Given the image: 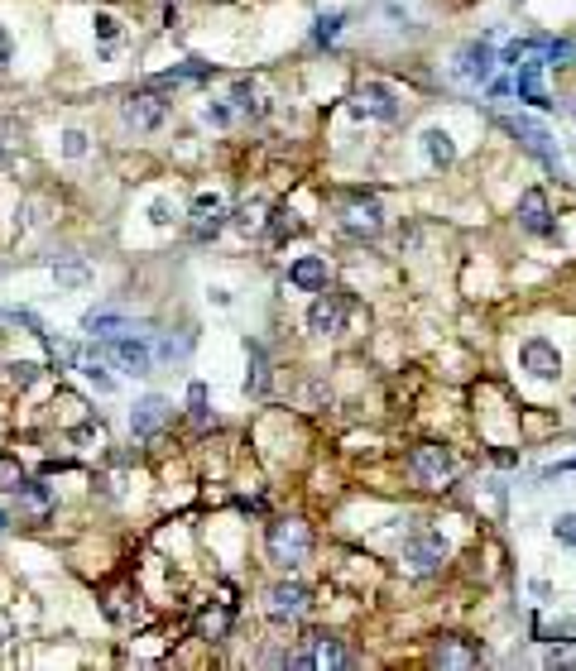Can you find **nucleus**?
<instances>
[{"label":"nucleus","instance_id":"obj_1","mask_svg":"<svg viewBox=\"0 0 576 671\" xmlns=\"http://www.w3.org/2000/svg\"><path fill=\"white\" fill-rule=\"evenodd\" d=\"M312 551V533L308 523H298V518H279V523H269V557L279 561V566H303Z\"/></svg>","mask_w":576,"mask_h":671},{"label":"nucleus","instance_id":"obj_2","mask_svg":"<svg viewBox=\"0 0 576 671\" xmlns=\"http://www.w3.org/2000/svg\"><path fill=\"white\" fill-rule=\"evenodd\" d=\"M408 475L418 480V485H428V489H442V485H452V475H456V461H452V451L438 441H422L408 451Z\"/></svg>","mask_w":576,"mask_h":671},{"label":"nucleus","instance_id":"obj_3","mask_svg":"<svg viewBox=\"0 0 576 671\" xmlns=\"http://www.w3.org/2000/svg\"><path fill=\"white\" fill-rule=\"evenodd\" d=\"M346 316H351V298H346V293L317 288V302L308 308V332L312 336H341V332H346Z\"/></svg>","mask_w":576,"mask_h":671},{"label":"nucleus","instance_id":"obj_4","mask_svg":"<svg viewBox=\"0 0 576 671\" xmlns=\"http://www.w3.org/2000/svg\"><path fill=\"white\" fill-rule=\"evenodd\" d=\"M446 537L438 533V527H414L408 533V542H404V561L414 566L418 575H428V571H438L442 561H446Z\"/></svg>","mask_w":576,"mask_h":671},{"label":"nucleus","instance_id":"obj_5","mask_svg":"<svg viewBox=\"0 0 576 671\" xmlns=\"http://www.w3.org/2000/svg\"><path fill=\"white\" fill-rule=\"evenodd\" d=\"M500 125L509 129V135L519 139V144H524V149H528V154H533V159H543L548 168H562V154H557V149H552V135H548V129L538 125V121H528V115H504Z\"/></svg>","mask_w":576,"mask_h":671},{"label":"nucleus","instance_id":"obj_6","mask_svg":"<svg viewBox=\"0 0 576 671\" xmlns=\"http://www.w3.org/2000/svg\"><path fill=\"white\" fill-rule=\"evenodd\" d=\"M351 115H360V121H398V97L384 82H366L351 97Z\"/></svg>","mask_w":576,"mask_h":671},{"label":"nucleus","instance_id":"obj_7","mask_svg":"<svg viewBox=\"0 0 576 671\" xmlns=\"http://www.w3.org/2000/svg\"><path fill=\"white\" fill-rule=\"evenodd\" d=\"M341 230L346 235H360V240H375V235L384 230V211L375 197H351L346 207H341Z\"/></svg>","mask_w":576,"mask_h":671},{"label":"nucleus","instance_id":"obj_8","mask_svg":"<svg viewBox=\"0 0 576 671\" xmlns=\"http://www.w3.org/2000/svg\"><path fill=\"white\" fill-rule=\"evenodd\" d=\"M163 115H169V101H163L159 91H130V97L121 101V121L130 129H159Z\"/></svg>","mask_w":576,"mask_h":671},{"label":"nucleus","instance_id":"obj_9","mask_svg":"<svg viewBox=\"0 0 576 671\" xmlns=\"http://www.w3.org/2000/svg\"><path fill=\"white\" fill-rule=\"evenodd\" d=\"M519 364L528 374H533L538 384H552L562 374V355H557V346L543 336H533V340H524V350H519Z\"/></svg>","mask_w":576,"mask_h":671},{"label":"nucleus","instance_id":"obj_10","mask_svg":"<svg viewBox=\"0 0 576 671\" xmlns=\"http://www.w3.org/2000/svg\"><path fill=\"white\" fill-rule=\"evenodd\" d=\"M101 360H115L125 374H149V364H154V355H149V346L139 336H111V346L101 350Z\"/></svg>","mask_w":576,"mask_h":671},{"label":"nucleus","instance_id":"obj_11","mask_svg":"<svg viewBox=\"0 0 576 671\" xmlns=\"http://www.w3.org/2000/svg\"><path fill=\"white\" fill-rule=\"evenodd\" d=\"M490 73H495V49H490V39H476L456 53V77L462 82L480 87V82H490Z\"/></svg>","mask_w":576,"mask_h":671},{"label":"nucleus","instance_id":"obj_12","mask_svg":"<svg viewBox=\"0 0 576 671\" xmlns=\"http://www.w3.org/2000/svg\"><path fill=\"white\" fill-rule=\"evenodd\" d=\"M226 221H231V211H226V197H221V192H202L193 202V235H197V240H211Z\"/></svg>","mask_w":576,"mask_h":671},{"label":"nucleus","instance_id":"obj_13","mask_svg":"<svg viewBox=\"0 0 576 671\" xmlns=\"http://www.w3.org/2000/svg\"><path fill=\"white\" fill-rule=\"evenodd\" d=\"M264 609H269V619H274V623H288V619H298L303 609H308V590H303L298 581H279L274 590H269Z\"/></svg>","mask_w":576,"mask_h":671},{"label":"nucleus","instance_id":"obj_14","mask_svg":"<svg viewBox=\"0 0 576 671\" xmlns=\"http://www.w3.org/2000/svg\"><path fill=\"white\" fill-rule=\"evenodd\" d=\"M519 226L528 235H548L552 230V211H548V197L538 192V187H528V192L519 197Z\"/></svg>","mask_w":576,"mask_h":671},{"label":"nucleus","instance_id":"obj_15","mask_svg":"<svg viewBox=\"0 0 576 671\" xmlns=\"http://www.w3.org/2000/svg\"><path fill=\"white\" fill-rule=\"evenodd\" d=\"M231 619H236V609H231V605H207L202 614H197V638H202V643H221L231 633Z\"/></svg>","mask_w":576,"mask_h":671},{"label":"nucleus","instance_id":"obj_16","mask_svg":"<svg viewBox=\"0 0 576 671\" xmlns=\"http://www.w3.org/2000/svg\"><path fill=\"white\" fill-rule=\"evenodd\" d=\"M163 422H169V403H163V398H145V403L130 413V432L135 437H154Z\"/></svg>","mask_w":576,"mask_h":671},{"label":"nucleus","instance_id":"obj_17","mask_svg":"<svg viewBox=\"0 0 576 671\" xmlns=\"http://www.w3.org/2000/svg\"><path fill=\"white\" fill-rule=\"evenodd\" d=\"M293 667H303V671L308 667H351V652L336 638H317V647L308 657H293Z\"/></svg>","mask_w":576,"mask_h":671},{"label":"nucleus","instance_id":"obj_18","mask_svg":"<svg viewBox=\"0 0 576 671\" xmlns=\"http://www.w3.org/2000/svg\"><path fill=\"white\" fill-rule=\"evenodd\" d=\"M288 284L293 288H303V293H317V288H327V264L317 254H303L298 264L288 269Z\"/></svg>","mask_w":576,"mask_h":671},{"label":"nucleus","instance_id":"obj_19","mask_svg":"<svg viewBox=\"0 0 576 671\" xmlns=\"http://www.w3.org/2000/svg\"><path fill=\"white\" fill-rule=\"evenodd\" d=\"M231 226H236L241 235H260L269 226V207L260 202V197H250V202H241L236 211H231Z\"/></svg>","mask_w":576,"mask_h":671},{"label":"nucleus","instance_id":"obj_20","mask_svg":"<svg viewBox=\"0 0 576 671\" xmlns=\"http://www.w3.org/2000/svg\"><path fill=\"white\" fill-rule=\"evenodd\" d=\"M422 154H428L438 168H446V163L456 159V144H452V135L446 129H422Z\"/></svg>","mask_w":576,"mask_h":671},{"label":"nucleus","instance_id":"obj_21","mask_svg":"<svg viewBox=\"0 0 576 671\" xmlns=\"http://www.w3.org/2000/svg\"><path fill=\"white\" fill-rule=\"evenodd\" d=\"M438 662H442V667H471V662H476V647H466V643L452 633V638L438 643Z\"/></svg>","mask_w":576,"mask_h":671},{"label":"nucleus","instance_id":"obj_22","mask_svg":"<svg viewBox=\"0 0 576 671\" xmlns=\"http://www.w3.org/2000/svg\"><path fill=\"white\" fill-rule=\"evenodd\" d=\"M106 614H111L115 623H135L139 619V595L135 590H115L111 599H106Z\"/></svg>","mask_w":576,"mask_h":671},{"label":"nucleus","instance_id":"obj_23","mask_svg":"<svg viewBox=\"0 0 576 671\" xmlns=\"http://www.w3.org/2000/svg\"><path fill=\"white\" fill-rule=\"evenodd\" d=\"M264 230H274V240H288V235L303 230V221H298V211H293V207H274V211H269V226H264Z\"/></svg>","mask_w":576,"mask_h":671},{"label":"nucleus","instance_id":"obj_24","mask_svg":"<svg viewBox=\"0 0 576 671\" xmlns=\"http://www.w3.org/2000/svg\"><path fill=\"white\" fill-rule=\"evenodd\" d=\"M25 465L15 461V456H0V494H25Z\"/></svg>","mask_w":576,"mask_h":671},{"label":"nucleus","instance_id":"obj_25","mask_svg":"<svg viewBox=\"0 0 576 671\" xmlns=\"http://www.w3.org/2000/svg\"><path fill=\"white\" fill-rule=\"evenodd\" d=\"M231 101H236V115H264V101H260V87H255V82H236Z\"/></svg>","mask_w":576,"mask_h":671},{"label":"nucleus","instance_id":"obj_26","mask_svg":"<svg viewBox=\"0 0 576 671\" xmlns=\"http://www.w3.org/2000/svg\"><path fill=\"white\" fill-rule=\"evenodd\" d=\"M82 374H87L91 384H97V394H115V379L106 374V364H101V350H91V355H82Z\"/></svg>","mask_w":576,"mask_h":671},{"label":"nucleus","instance_id":"obj_27","mask_svg":"<svg viewBox=\"0 0 576 671\" xmlns=\"http://www.w3.org/2000/svg\"><path fill=\"white\" fill-rule=\"evenodd\" d=\"M82 326H87L91 336H115V332H125V316H115V312H91Z\"/></svg>","mask_w":576,"mask_h":671},{"label":"nucleus","instance_id":"obj_28","mask_svg":"<svg viewBox=\"0 0 576 671\" xmlns=\"http://www.w3.org/2000/svg\"><path fill=\"white\" fill-rule=\"evenodd\" d=\"M34 379H39V364H34V360H15V364H5V384H10V388H29Z\"/></svg>","mask_w":576,"mask_h":671},{"label":"nucleus","instance_id":"obj_29","mask_svg":"<svg viewBox=\"0 0 576 671\" xmlns=\"http://www.w3.org/2000/svg\"><path fill=\"white\" fill-rule=\"evenodd\" d=\"M264 384H269V370H264V350H260V346H250V394H264Z\"/></svg>","mask_w":576,"mask_h":671},{"label":"nucleus","instance_id":"obj_30","mask_svg":"<svg viewBox=\"0 0 576 671\" xmlns=\"http://www.w3.org/2000/svg\"><path fill=\"white\" fill-rule=\"evenodd\" d=\"M187 403H193V422H197V427H207L211 413H207V388H202V384L187 388Z\"/></svg>","mask_w":576,"mask_h":671},{"label":"nucleus","instance_id":"obj_31","mask_svg":"<svg viewBox=\"0 0 576 671\" xmlns=\"http://www.w3.org/2000/svg\"><path fill=\"white\" fill-rule=\"evenodd\" d=\"M341 25H346V15H322V20H317V29H312V39L317 43H332L336 34H341Z\"/></svg>","mask_w":576,"mask_h":671},{"label":"nucleus","instance_id":"obj_32","mask_svg":"<svg viewBox=\"0 0 576 671\" xmlns=\"http://www.w3.org/2000/svg\"><path fill=\"white\" fill-rule=\"evenodd\" d=\"M211 67L207 63H183V67H173V73H163L159 82H197V77H207Z\"/></svg>","mask_w":576,"mask_h":671},{"label":"nucleus","instance_id":"obj_33","mask_svg":"<svg viewBox=\"0 0 576 671\" xmlns=\"http://www.w3.org/2000/svg\"><path fill=\"white\" fill-rule=\"evenodd\" d=\"M552 533H557V542H562V547H572V551H576V513H562L557 523H552Z\"/></svg>","mask_w":576,"mask_h":671},{"label":"nucleus","instance_id":"obj_34","mask_svg":"<svg viewBox=\"0 0 576 671\" xmlns=\"http://www.w3.org/2000/svg\"><path fill=\"white\" fill-rule=\"evenodd\" d=\"M63 154H67V159H82V154H87V135H82V129H67V135H63Z\"/></svg>","mask_w":576,"mask_h":671},{"label":"nucleus","instance_id":"obj_35","mask_svg":"<svg viewBox=\"0 0 576 671\" xmlns=\"http://www.w3.org/2000/svg\"><path fill=\"white\" fill-rule=\"evenodd\" d=\"M91 25H97V39H115V34H121V20H115V15H106V10H101L97 20H91Z\"/></svg>","mask_w":576,"mask_h":671},{"label":"nucleus","instance_id":"obj_36","mask_svg":"<svg viewBox=\"0 0 576 671\" xmlns=\"http://www.w3.org/2000/svg\"><path fill=\"white\" fill-rule=\"evenodd\" d=\"M10 58H15V39H10V29H0V73L10 67Z\"/></svg>","mask_w":576,"mask_h":671},{"label":"nucleus","instance_id":"obj_37","mask_svg":"<svg viewBox=\"0 0 576 671\" xmlns=\"http://www.w3.org/2000/svg\"><path fill=\"white\" fill-rule=\"evenodd\" d=\"M149 221H154V226H173V211H169V202H154V207H149Z\"/></svg>","mask_w":576,"mask_h":671},{"label":"nucleus","instance_id":"obj_38","mask_svg":"<svg viewBox=\"0 0 576 671\" xmlns=\"http://www.w3.org/2000/svg\"><path fill=\"white\" fill-rule=\"evenodd\" d=\"M58 284H87V269L73 264V269H58Z\"/></svg>","mask_w":576,"mask_h":671},{"label":"nucleus","instance_id":"obj_39","mask_svg":"<svg viewBox=\"0 0 576 671\" xmlns=\"http://www.w3.org/2000/svg\"><path fill=\"white\" fill-rule=\"evenodd\" d=\"M202 115H207L211 125H231V105H207Z\"/></svg>","mask_w":576,"mask_h":671},{"label":"nucleus","instance_id":"obj_40","mask_svg":"<svg viewBox=\"0 0 576 671\" xmlns=\"http://www.w3.org/2000/svg\"><path fill=\"white\" fill-rule=\"evenodd\" d=\"M10 638H15V619H10L5 609H0V647H5Z\"/></svg>","mask_w":576,"mask_h":671},{"label":"nucleus","instance_id":"obj_41","mask_svg":"<svg viewBox=\"0 0 576 671\" xmlns=\"http://www.w3.org/2000/svg\"><path fill=\"white\" fill-rule=\"evenodd\" d=\"M5 523H10V518H5V513H0V527H5Z\"/></svg>","mask_w":576,"mask_h":671}]
</instances>
